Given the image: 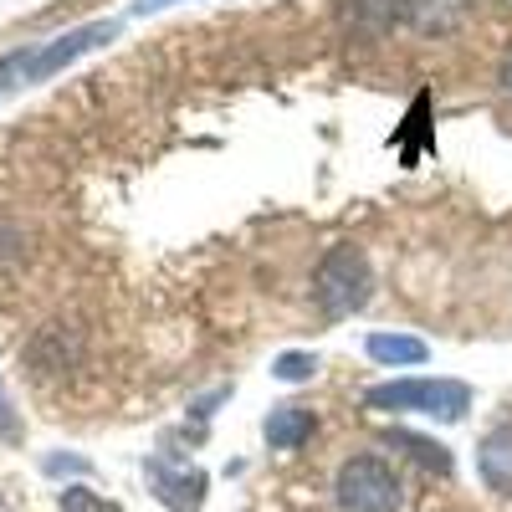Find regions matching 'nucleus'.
Masks as SVG:
<instances>
[{
	"instance_id": "obj_5",
	"label": "nucleus",
	"mask_w": 512,
	"mask_h": 512,
	"mask_svg": "<svg viewBox=\"0 0 512 512\" xmlns=\"http://www.w3.org/2000/svg\"><path fill=\"white\" fill-rule=\"evenodd\" d=\"M354 11L390 31V26H415V31H451L461 16V0H354Z\"/></svg>"
},
{
	"instance_id": "obj_2",
	"label": "nucleus",
	"mask_w": 512,
	"mask_h": 512,
	"mask_svg": "<svg viewBox=\"0 0 512 512\" xmlns=\"http://www.w3.org/2000/svg\"><path fill=\"white\" fill-rule=\"evenodd\" d=\"M369 256L359 246H333L313 272V303L323 318H349L369 303Z\"/></svg>"
},
{
	"instance_id": "obj_16",
	"label": "nucleus",
	"mask_w": 512,
	"mask_h": 512,
	"mask_svg": "<svg viewBox=\"0 0 512 512\" xmlns=\"http://www.w3.org/2000/svg\"><path fill=\"white\" fill-rule=\"evenodd\" d=\"M507 88H512V67H507Z\"/></svg>"
},
{
	"instance_id": "obj_9",
	"label": "nucleus",
	"mask_w": 512,
	"mask_h": 512,
	"mask_svg": "<svg viewBox=\"0 0 512 512\" xmlns=\"http://www.w3.org/2000/svg\"><path fill=\"white\" fill-rule=\"evenodd\" d=\"M482 477H487V487L512 492V431L487 436V446H482Z\"/></svg>"
},
{
	"instance_id": "obj_14",
	"label": "nucleus",
	"mask_w": 512,
	"mask_h": 512,
	"mask_svg": "<svg viewBox=\"0 0 512 512\" xmlns=\"http://www.w3.org/2000/svg\"><path fill=\"white\" fill-rule=\"evenodd\" d=\"M47 472H88L82 456H47Z\"/></svg>"
},
{
	"instance_id": "obj_1",
	"label": "nucleus",
	"mask_w": 512,
	"mask_h": 512,
	"mask_svg": "<svg viewBox=\"0 0 512 512\" xmlns=\"http://www.w3.org/2000/svg\"><path fill=\"white\" fill-rule=\"evenodd\" d=\"M369 410H395V415H431V420H461L472 410V390L461 379H390L364 395Z\"/></svg>"
},
{
	"instance_id": "obj_10",
	"label": "nucleus",
	"mask_w": 512,
	"mask_h": 512,
	"mask_svg": "<svg viewBox=\"0 0 512 512\" xmlns=\"http://www.w3.org/2000/svg\"><path fill=\"white\" fill-rule=\"evenodd\" d=\"M390 446H405L420 466H431V472H451V451L446 446H436V441H425V436H410V431H390Z\"/></svg>"
},
{
	"instance_id": "obj_3",
	"label": "nucleus",
	"mask_w": 512,
	"mask_h": 512,
	"mask_svg": "<svg viewBox=\"0 0 512 512\" xmlns=\"http://www.w3.org/2000/svg\"><path fill=\"white\" fill-rule=\"evenodd\" d=\"M113 36H118V21H88V26H72V31H67V36H57V41H41V47L21 52V88L57 77V72H62V67H72L77 57H88V52L108 47Z\"/></svg>"
},
{
	"instance_id": "obj_7",
	"label": "nucleus",
	"mask_w": 512,
	"mask_h": 512,
	"mask_svg": "<svg viewBox=\"0 0 512 512\" xmlns=\"http://www.w3.org/2000/svg\"><path fill=\"white\" fill-rule=\"evenodd\" d=\"M369 359L374 364H384V369H415V364H425V349L420 338H410V333H369Z\"/></svg>"
},
{
	"instance_id": "obj_12",
	"label": "nucleus",
	"mask_w": 512,
	"mask_h": 512,
	"mask_svg": "<svg viewBox=\"0 0 512 512\" xmlns=\"http://www.w3.org/2000/svg\"><path fill=\"white\" fill-rule=\"evenodd\" d=\"M57 507H62V512H123L118 502L98 497L93 487H67V492L57 497Z\"/></svg>"
},
{
	"instance_id": "obj_6",
	"label": "nucleus",
	"mask_w": 512,
	"mask_h": 512,
	"mask_svg": "<svg viewBox=\"0 0 512 512\" xmlns=\"http://www.w3.org/2000/svg\"><path fill=\"white\" fill-rule=\"evenodd\" d=\"M144 472H149V482H154V497H159L169 512H200V507H205V472L169 466V461H149Z\"/></svg>"
},
{
	"instance_id": "obj_8",
	"label": "nucleus",
	"mask_w": 512,
	"mask_h": 512,
	"mask_svg": "<svg viewBox=\"0 0 512 512\" xmlns=\"http://www.w3.org/2000/svg\"><path fill=\"white\" fill-rule=\"evenodd\" d=\"M267 441H272V451H297L308 436H313V410H303V405H277L272 415H267Z\"/></svg>"
},
{
	"instance_id": "obj_15",
	"label": "nucleus",
	"mask_w": 512,
	"mask_h": 512,
	"mask_svg": "<svg viewBox=\"0 0 512 512\" xmlns=\"http://www.w3.org/2000/svg\"><path fill=\"white\" fill-rule=\"evenodd\" d=\"M180 6V0H134V16H154V11H169Z\"/></svg>"
},
{
	"instance_id": "obj_4",
	"label": "nucleus",
	"mask_w": 512,
	"mask_h": 512,
	"mask_svg": "<svg viewBox=\"0 0 512 512\" xmlns=\"http://www.w3.org/2000/svg\"><path fill=\"white\" fill-rule=\"evenodd\" d=\"M333 492L344 512H395L400 507V482L379 456H349L338 466Z\"/></svg>"
},
{
	"instance_id": "obj_13",
	"label": "nucleus",
	"mask_w": 512,
	"mask_h": 512,
	"mask_svg": "<svg viewBox=\"0 0 512 512\" xmlns=\"http://www.w3.org/2000/svg\"><path fill=\"white\" fill-rule=\"evenodd\" d=\"M0 441H21V420H16V405L6 400V390H0Z\"/></svg>"
},
{
	"instance_id": "obj_11",
	"label": "nucleus",
	"mask_w": 512,
	"mask_h": 512,
	"mask_svg": "<svg viewBox=\"0 0 512 512\" xmlns=\"http://www.w3.org/2000/svg\"><path fill=\"white\" fill-rule=\"evenodd\" d=\"M313 374H318V359L313 354H277L272 359V379H282V384H303Z\"/></svg>"
}]
</instances>
